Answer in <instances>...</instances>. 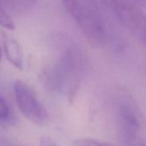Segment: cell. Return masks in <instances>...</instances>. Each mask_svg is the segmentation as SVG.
<instances>
[{
	"label": "cell",
	"instance_id": "cell-8",
	"mask_svg": "<svg viewBox=\"0 0 146 146\" xmlns=\"http://www.w3.org/2000/svg\"><path fill=\"white\" fill-rule=\"evenodd\" d=\"M101 143L93 138H80L75 140L73 146H100Z\"/></svg>",
	"mask_w": 146,
	"mask_h": 146
},
{
	"label": "cell",
	"instance_id": "cell-6",
	"mask_svg": "<svg viewBox=\"0 0 146 146\" xmlns=\"http://www.w3.org/2000/svg\"><path fill=\"white\" fill-rule=\"evenodd\" d=\"M15 10L18 11H29L37 4L38 0H5Z\"/></svg>",
	"mask_w": 146,
	"mask_h": 146
},
{
	"label": "cell",
	"instance_id": "cell-13",
	"mask_svg": "<svg viewBox=\"0 0 146 146\" xmlns=\"http://www.w3.org/2000/svg\"><path fill=\"white\" fill-rule=\"evenodd\" d=\"M0 59H1V48H0Z\"/></svg>",
	"mask_w": 146,
	"mask_h": 146
},
{
	"label": "cell",
	"instance_id": "cell-3",
	"mask_svg": "<svg viewBox=\"0 0 146 146\" xmlns=\"http://www.w3.org/2000/svg\"><path fill=\"white\" fill-rule=\"evenodd\" d=\"M114 11L120 22L131 31L137 33L143 44L146 46V15L138 7L128 5L113 6Z\"/></svg>",
	"mask_w": 146,
	"mask_h": 146
},
{
	"label": "cell",
	"instance_id": "cell-10",
	"mask_svg": "<svg viewBox=\"0 0 146 146\" xmlns=\"http://www.w3.org/2000/svg\"><path fill=\"white\" fill-rule=\"evenodd\" d=\"M10 110L5 100L0 96V119H6L9 117Z\"/></svg>",
	"mask_w": 146,
	"mask_h": 146
},
{
	"label": "cell",
	"instance_id": "cell-11",
	"mask_svg": "<svg viewBox=\"0 0 146 146\" xmlns=\"http://www.w3.org/2000/svg\"><path fill=\"white\" fill-rule=\"evenodd\" d=\"M40 146H59L52 137L48 136H42L40 139Z\"/></svg>",
	"mask_w": 146,
	"mask_h": 146
},
{
	"label": "cell",
	"instance_id": "cell-7",
	"mask_svg": "<svg viewBox=\"0 0 146 146\" xmlns=\"http://www.w3.org/2000/svg\"><path fill=\"white\" fill-rule=\"evenodd\" d=\"M0 26L7 29H14V23L1 4H0Z\"/></svg>",
	"mask_w": 146,
	"mask_h": 146
},
{
	"label": "cell",
	"instance_id": "cell-9",
	"mask_svg": "<svg viewBox=\"0 0 146 146\" xmlns=\"http://www.w3.org/2000/svg\"><path fill=\"white\" fill-rule=\"evenodd\" d=\"M113 4H119V5H126L131 6L138 7L142 5V4L145 3L146 0H112Z\"/></svg>",
	"mask_w": 146,
	"mask_h": 146
},
{
	"label": "cell",
	"instance_id": "cell-2",
	"mask_svg": "<svg viewBox=\"0 0 146 146\" xmlns=\"http://www.w3.org/2000/svg\"><path fill=\"white\" fill-rule=\"evenodd\" d=\"M14 93L17 107L26 119L39 125L46 123L48 119L46 108L25 83L21 80L16 81Z\"/></svg>",
	"mask_w": 146,
	"mask_h": 146
},
{
	"label": "cell",
	"instance_id": "cell-1",
	"mask_svg": "<svg viewBox=\"0 0 146 146\" xmlns=\"http://www.w3.org/2000/svg\"><path fill=\"white\" fill-rule=\"evenodd\" d=\"M62 2L88 41L94 46H101L105 41V26L96 0H62Z\"/></svg>",
	"mask_w": 146,
	"mask_h": 146
},
{
	"label": "cell",
	"instance_id": "cell-12",
	"mask_svg": "<svg viewBox=\"0 0 146 146\" xmlns=\"http://www.w3.org/2000/svg\"><path fill=\"white\" fill-rule=\"evenodd\" d=\"M100 146H113V145L108 144V143H101V145H100Z\"/></svg>",
	"mask_w": 146,
	"mask_h": 146
},
{
	"label": "cell",
	"instance_id": "cell-4",
	"mask_svg": "<svg viewBox=\"0 0 146 146\" xmlns=\"http://www.w3.org/2000/svg\"><path fill=\"white\" fill-rule=\"evenodd\" d=\"M119 118L125 140L133 143L137 139L140 128V120L136 109L129 103H122L119 109Z\"/></svg>",
	"mask_w": 146,
	"mask_h": 146
},
{
	"label": "cell",
	"instance_id": "cell-5",
	"mask_svg": "<svg viewBox=\"0 0 146 146\" xmlns=\"http://www.w3.org/2000/svg\"><path fill=\"white\" fill-rule=\"evenodd\" d=\"M3 46L6 58L16 68L22 70L23 68V56L20 44L14 38L4 34Z\"/></svg>",
	"mask_w": 146,
	"mask_h": 146
}]
</instances>
